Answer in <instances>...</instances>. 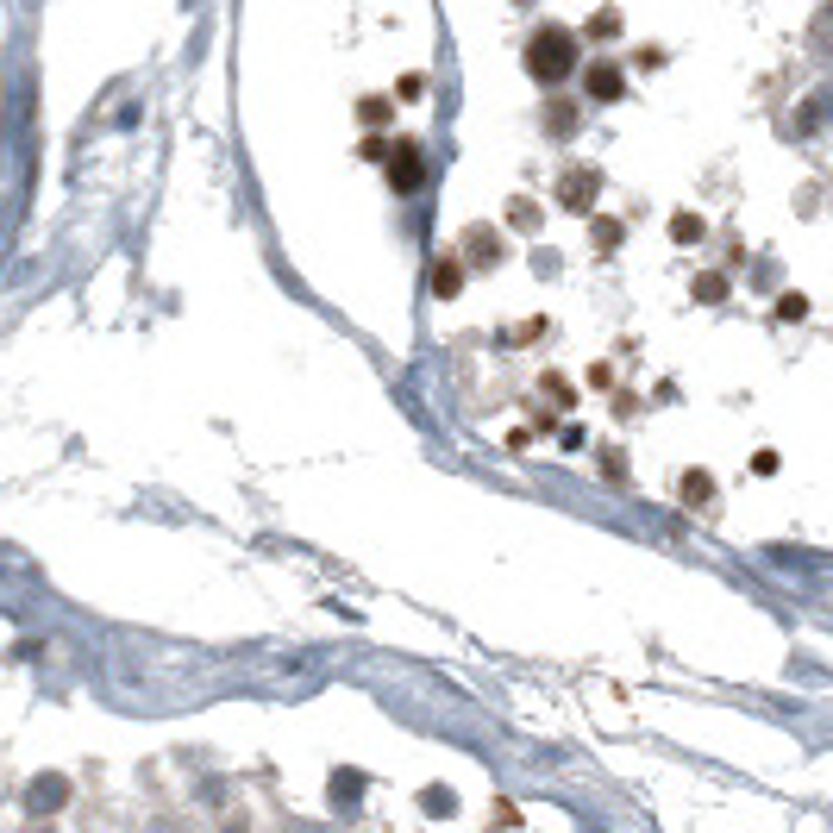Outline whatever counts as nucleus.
Listing matches in <instances>:
<instances>
[{
    "instance_id": "f257e3e1",
    "label": "nucleus",
    "mask_w": 833,
    "mask_h": 833,
    "mask_svg": "<svg viewBox=\"0 0 833 833\" xmlns=\"http://www.w3.org/2000/svg\"><path fill=\"white\" fill-rule=\"evenodd\" d=\"M527 69L539 82H564L570 69H577V32L570 26H539L527 38Z\"/></svg>"
},
{
    "instance_id": "f03ea898",
    "label": "nucleus",
    "mask_w": 833,
    "mask_h": 833,
    "mask_svg": "<svg viewBox=\"0 0 833 833\" xmlns=\"http://www.w3.org/2000/svg\"><path fill=\"white\" fill-rule=\"evenodd\" d=\"M595 195H602V176H595L589 163H570V170L558 176V201H564L570 213H589V207H595Z\"/></svg>"
},
{
    "instance_id": "7ed1b4c3",
    "label": "nucleus",
    "mask_w": 833,
    "mask_h": 833,
    "mask_svg": "<svg viewBox=\"0 0 833 833\" xmlns=\"http://www.w3.org/2000/svg\"><path fill=\"white\" fill-rule=\"evenodd\" d=\"M383 163H389V182L401 188V195H414V188L426 182V157H420L414 145H389V157H383Z\"/></svg>"
},
{
    "instance_id": "20e7f679",
    "label": "nucleus",
    "mask_w": 833,
    "mask_h": 833,
    "mask_svg": "<svg viewBox=\"0 0 833 833\" xmlns=\"http://www.w3.org/2000/svg\"><path fill=\"white\" fill-rule=\"evenodd\" d=\"M464 251H470V264H502V232H495V226H470Z\"/></svg>"
},
{
    "instance_id": "39448f33",
    "label": "nucleus",
    "mask_w": 833,
    "mask_h": 833,
    "mask_svg": "<svg viewBox=\"0 0 833 833\" xmlns=\"http://www.w3.org/2000/svg\"><path fill=\"white\" fill-rule=\"evenodd\" d=\"M589 94H595V101H621V94H627V76H621V69H614V63H589Z\"/></svg>"
},
{
    "instance_id": "423d86ee",
    "label": "nucleus",
    "mask_w": 833,
    "mask_h": 833,
    "mask_svg": "<svg viewBox=\"0 0 833 833\" xmlns=\"http://www.w3.org/2000/svg\"><path fill=\"white\" fill-rule=\"evenodd\" d=\"M458 289H464V257H433V295L451 301Z\"/></svg>"
},
{
    "instance_id": "0eeeda50",
    "label": "nucleus",
    "mask_w": 833,
    "mask_h": 833,
    "mask_svg": "<svg viewBox=\"0 0 833 833\" xmlns=\"http://www.w3.org/2000/svg\"><path fill=\"white\" fill-rule=\"evenodd\" d=\"M26 802H32V815H51V808L69 802V783H63V777H44V783H32V796H26Z\"/></svg>"
},
{
    "instance_id": "6e6552de",
    "label": "nucleus",
    "mask_w": 833,
    "mask_h": 833,
    "mask_svg": "<svg viewBox=\"0 0 833 833\" xmlns=\"http://www.w3.org/2000/svg\"><path fill=\"white\" fill-rule=\"evenodd\" d=\"M677 495H683V502H689V508H708V502H714V483H708V476H702V470H689V476H683V483H677Z\"/></svg>"
},
{
    "instance_id": "1a4fd4ad",
    "label": "nucleus",
    "mask_w": 833,
    "mask_h": 833,
    "mask_svg": "<svg viewBox=\"0 0 833 833\" xmlns=\"http://www.w3.org/2000/svg\"><path fill=\"white\" fill-rule=\"evenodd\" d=\"M545 126H552L558 138H570V132H577V101H552V107H545Z\"/></svg>"
},
{
    "instance_id": "9d476101",
    "label": "nucleus",
    "mask_w": 833,
    "mask_h": 833,
    "mask_svg": "<svg viewBox=\"0 0 833 833\" xmlns=\"http://www.w3.org/2000/svg\"><path fill=\"white\" fill-rule=\"evenodd\" d=\"M671 238H677V245H696V238H702V220H696V213H677V220H671Z\"/></svg>"
},
{
    "instance_id": "9b49d317",
    "label": "nucleus",
    "mask_w": 833,
    "mask_h": 833,
    "mask_svg": "<svg viewBox=\"0 0 833 833\" xmlns=\"http://www.w3.org/2000/svg\"><path fill=\"white\" fill-rule=\"evenodd\" d=\"M420 808H426V815H451L458 796H451V790H420Z\"/></svg>"
},
{
    "instance_id": "f8f14e48",
    "label": "nucleus",
    "mask_w": 833,
    "mask_h": 833,
    "mask_svg": "<svg viewBox=\"0 0 833 833\" xmlns=\"http://www.w3.org/2000/svg\"><path fill=\"white\" fill-rule=\"evenodd\" d=\"M389 107H395V101H383V94H370V101L357 107V119H364V126H383V119H389Z\"/></svg>"
},
{
    "instance_id": "ddd939ff",
    "label": "nucleus",
    "mask_w": 833,
    "mask_h": 833,
    "mask_svg": "<svg viewBox=\"0 0 833 833\" xmlns=\"http://www.w3.org/2000/svg\"><path fill=\"white\" fill-rule=\"evenodd\" d=\"M696 301H727V276H702L696 282Z\"/></svg>"
},
{
    "instance_id": "4468645a",
    "label": "nucleus",
    "mask_w": 833,
    "mask_h": 833,
    "mask_svg": "<svg viewBox=\"0 0 833 833\" xmlns=\"http://www.w3.org/2000/svg\"><path fill=\"white\" fill-rule=\"evenodd\" d=\"M357 157H370V163H383V157H389V138H376V132H370V138H364V145H357Z\"/></svg>"
},
{
    "instance_id": "2eb2a0df",
    "label": "nucleus",
    "mask_w": 833,
    "mask_h": 833,
    "mask_svg": "<svg viewBox=\"0 0 833 833\" xmlns=\"http://www.w3.org/2000/svg\"><path fill=\"white\" fill-rule=\"evenodd\" d=\"M802 314H808L802 295H783V301H777V320H802Z\"/></svg>"
},
{
    "instance_id": "dca6fc26",
    "label": "nucleus",
    "mask_w": 833,
    "mask_h": 833,
    "mask_svg": "<svg viewBox=\"0 0 833 833\" xmlns=\"http://www.w3.org/2000/svg\"><path fill=\"white\" fill-rule=\"evenodd\" d=\"M589 32H595V38H614V32H621V13H595Z\"/></svg>"
},
{
    "instance_id": "f3484780",
    "label": "nucleus",
    "mask_w": 833,
    "mask_h": 833,
    "mask_svg": "<svg viewBox=\"0 0 833 833\" xmlns=\"http://www.w3.org/2000/svg\"><path fill=\"white\" fill-rule=\"evenodd\" d=\"M595 238H602V251H614V245H621V226L602 220V226H595Z\"/></svg>"
}]
</instances>
